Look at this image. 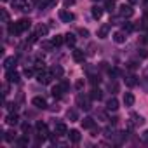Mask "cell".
<instances>
[{"label": "cell", "mask_w": 148, "mask_h": 148, "mask_svg": "<svg viewBox=\"0 0 148 148\" xmlns=\"http://www.w3.org/2000/svg\"><path fill=\"white\" fill-rule=\"evenodd\" d=\"M30 26H32V21H30L28 18H23V19L16 21L14 25H12V23L9 25V33H11V35H21L23 32H28Z\"/></svg>", "instance_id": "6da1fadb"}, {"label": "cell", "mask_w": 148, "mask_h": 148, "mask_svg": "<svg viewBox=\"0 0 148 148\" xmlns=\"http://www.w3.org/2000/svg\"><path fill=\"white\" fill-rule=\"evenodd\" d=\"M52 79H54V73L51 71V70H40L38 73H37V80L42 84V86H47V84H51L52 82Z\"/></svg>", "instance_id": "7a4b0ae2"}, {"label": "cell", "mask_w": 148, "mask_h": 148, "mask_svg": "<svg viewBox=\"0 0 148 148\" xmlns=\"http://www.w3.org/2000/svg\"><path fill=\"white\" fill-rule=\"evenodd\" d=\"M12 7L21 11V12H30L32 11V4L30 0H12Z\"/></svg>", "instance_id": "3957f363"}, {"label": "cell", "mask_w": 148, "mask_h": 148, "mask_svg": "<svg viewBox=\"0 0 148 148\" xmlns=\"http://www.w3.org/2000/svg\"><path fill=\"white\" fill-rule=\"evenodd\" d=\"M35 129H37V136H38V139H40V141H44V139H47V138H49V127H47V124L38 122Z\"/></svg>", "instance_id": "277c9868"}, {"label": "cell", "mask_w": 148, "mask_h": 148, "mask_svg": "<svg viewBox=\"0 0 148 148\" xmlns=\"http://www.w3.org/2000/svg\"><path fill=\"white\" fill-rule=\"evenodd\" d=\"M77 105H79L82 110L89 112V110H91V96H84V94H79V96H77Z\"/></svg>", "instance_id": "5b68a950"}, {"label": "cell", "mask_w": 148, "mask_h": 148, "mask_svg": "<svg viewBox=\"0 0 148 148\" xmlns=\"http://www.w3.org/2000/svg\"><path fill=\"white\" fill-rule=\"evenodd\" d=\"M32 105H33L35 108H38V110H45V108H47V101H45V98H42V96H35V98L32 99Z\"/></svg>", "instance_id": "8992f818"}, {"label": "cell", "mask_w": 148, "mask_h": 148, "mask_svg": "<svg viewBox=\"0 0 148 148\" xmlns=\"http://www.w3.org/2000/svg\"><path fill=\"white\" fill-rule=\"evenodd\" d=\"M59 19L63 23H71L73 19H75V14L70 12V11H66V9H63V11H59Z\"/></svg>", "instance_id": "52a82bcc"}, {"label": "cell", "mask_w": 148, "mask_h": 148, "mask_svg": "<svg viewBox=\"0 0 148 148\" xmlns=\"http://www.w3.org/2000/svg\"><path fill=\"white\" fill-rule=\"evenodd\" d=\"M5 79H7V82H9V84H18V82L21 80L19 73H18V71H14V70H7V75H5Z\"/></svg>", "instance_id": "ba28073f"}, {"label": "cell", "mask_w": 148, "mask_h": 148, "mask_svg": "<svg viewBox=\"0 0 148 148\" xmlns=\"http://www.w3.org/2000/svg\"><path fill=\"white\" fill-rule=\"evenodd\" d=\"M134 16V9H132V5H122L120 7V18H132Z\"/></svg>", "instance_id": "9c48e42d"}, {"label": "cell", "mask_w": 148, "mask_h": 148, "mask_svg": "<svg viewBox=\"0 0 148 148\" xmlns=\"http://www.w3.org/2000/svg\"><path fill=\"white\" fill-rule=\"evenodd\" d=\"M54 134H56V136H64V134H68V127H66V124L58 122V124L54 125Z\"/></svg>", "instance_id": "30bf717a"}, {"label": "cell", "mask_w": 148, "mask_h": 148, "mask_svg": "<svg viewBox=\"0 0 148 148\" xmlns=\"http://www.w3.org/2000/svg\"><path fill=\"white\" fill-rule=\"evenodd\" d=\"M113 40L117 42V44H124L125 40H127V33L122 30V32H115L113 33Z\"/></svg>", "instance_id": "8fae6325"}, {"label": "cell", "mask_w": 148, "mask_h": 148, "mask_svg": "<svg viewBox=\"0 0 148 148\" xmlns=\"http://www.w3.org/2000/svg\"><path fill=\"white\" fill-rule=\"evenodd\" d=\"M106 110H108V112H117V110H119V101H117V98H110V99L106 101Z\"/></svg>", "instance_id": "7c38bea8"}, {"label": "cell", "mask_w": 148, "mask_h": 148, "mask_svg": "<svg viewBox=\"0 0 148 148\" xmlns=\"http://www.w3.org/2000/svg\"><path fill=\"white\" fill-rule=\"evenodd\" d=\"M131 122H132V125H143L146 120H145V117H141V115H138V113H131Z\"/></svg>", "instance_id": "4fadbf2b"}, {"label": "cell", "mask_w": 148, "mask_h": 148, "mask_svg": "<svg viewBox=\"0 0 148 148\" xmlns=\"http://www.w3.org/2000/svg\"><path fill=\"white\" fill-rule=\"evenodd\" d=\"M71 56H73V59H75L77 63H84V59H86V52L80 51V49H75Z\"/></svg>", "instance_id": "5bb4252c"}, {"label": "cell", "mask_w": 148, "mask_h": 148, "mask_svg": "<svg viewBox=\"0 0 148 148\" xmlns=\"http://www.w3.org/2000/svg\"><path fill=\"white\" fill-rule=\"evenodd\" d=\"M66 136L70 138V141H71V143H79V141H80V132H79L77 129H71Z\"/></svg>", "instance_id": "9a60e30c"}, {"label": "cell", "mask_w": 148, "mask_h": 148, "mask_svg": "<svg viewBox=\"0 0 148 148\" xmlns=\"http://www.w3.org/2000/svg\"><path fill=\"white\" fill-rule=\"evenodd\" d=\"M108 32H110V25L105 23V25L98 30V38H106V37H108Z\"/></svg>", "instance_id": "2e32d148"}, {"label": "cell", "mask_w": 148, "mask_h": 148, "mask_svg": "<svg viewBox=\"0 0 148 148\" xmlns=\"http://www.w3.org/2000/svg\"><path fill=\"white\" fill-rule=\"evenodd\" d=\"M91 99H94V101H99V99H103V91L101 89H98V87H94L92 91H91Z\"/></svg>", "instance_id": "e0dca14e"}, {"label": "cell", "mask_w": 148, "mask_h": 148, "mask_svg": "<svg viewBox=\"0 0 148 148\" xmlns=\"http://www.w3.org/2000/svg\"><path fill=\"white\" fill-rule=\"evenodd\" d=\"M66 119H68L70 122H77V120H79V113H77V110L70 108V110L66 112Z\"/></svg>", "instance_id": "ac0fdd59"}, {"label": "cell", "mask_w": 148, "mask_h": 148, "mask_svg": "<svg viewBox=\"0 0 148 148\" xmlns=\"http://www.w3.org/2000/svg\"><path fill=\"white\" fill-rule=\"evenodd\" d=\"M94 125H96V122H94V119H91V117H86V119L82 120V127H84V129H94Z\"/></svg>", "instance_id": "d6986e66"}, {"label": "cell", "mask_w": 148, "mask_h": 148, "mask_svg": "<svg viewBox=\"0 0 148 148\" xmlns=\"http://www.w3.org/2000/svg\"><path fill=\"white\" fill-rule=\"evenodd\" d=\"M64 42H66L68 47H73V45H75V42H77V38H75V35L66 33V35H64Z\"/></svg>", "instance_id": "ffe728a7"}, {"label": "cell", "mask_w": 148, "mask_h": 148, "mask_svg": "<svg viewBox=\"0 0 148 148\" xmlns=\"http://www.w3.org/2000/svg\"><path fill=\"white\" fill-rule=\"evenodd\" d=\"M91 14H92L94 19H101V16H103V9L98 7V5H94V7L91 9Z\"/></svg>", "instance_id": "44dd1931"}, {"label": "cell", "mask_w": 148, "mask_h": 148, "mask_svg": "<svg viewBox=\"0 0 148 148\" xmlns=\"http://www.w3.org/2000/svg\"><path fill=\"white\" fill-rule=\"evenodd\" d=\"M136 84H138V77L136 75H127L125 77V86L127 87H134Z\"/></svg>", "instance_id": "7402d4cb"}, {"label": "cell", "mask_w": 148, "mask_h": 148, "mask_svg": "<svg viewBox=\"0 0 148 148\" xmlns=\"http://www.w3.org/2000/svg\"><path fill=\"white\" fill-rule=\"evenodd\" d=\"M134 101H136V99H134V96H132L131 92H125V94H124V105H125V106H132Z\"/></svg>", "instance_id": "603a6c76"}, {"label": "cell", "mask_w": 148, "mask_h": 148, "mask_svg": "<svg viewBox=\"0 0 148 148\" xmlns=\"http://www.w3.org/2000/svg\"><path fill=\"white\" fill-rule=\"evenodd\" d=\"M14 64H16V58L12 56V58H5L4 59V66L7 68V70H12L14 68Z\"/></svg>", "instance_id": "cb8c5ba5"}, {"label": "cell", "mask_w": 148, "mask_h": 148, "mask_svg": "<svg viewBox=\"0 0 148 148\" xmlns=\"http://www.w3.org/2000/svg\"><path fill=\"white\" fill-rule=\"evenodd\" d=\"M18 120H19V119H18V115H16V113H9V115H7V119H5V122H7L9 125H16V124H18Z\"/></svg>", "instance_id": "d4e9b609"}, {"label": "cell", "mask_w": 148, "mask_h": 148, "mask_svg": "<svg viewBox=\"0 0 148 148\" xmlns=\"http://www.w3.org/2000/svg\"><path fill=\"white\" fill-rule=\"evenodd\" d=\"M4 139H5L7 143H12V141L16 139V132H14V131H7V132H4Z\"/></svg>", "instance_id": "484cf974"}, {"label": "cell", "mask_w": 148, "mask_h": 148, "mask_svg": "<svg viewBox=\"0 0 148 148\" xmlns=\"http://www.w3.org/2000/svg\"><path fill=\"white\" fill-rule=\"evenodd\" d=\"M63 42H64V35H56V37H52V44H54V47H59Z\"/></svg>", "instance_id": "4316f807"}, {"label": "cell", "mask_w": 148, "mask_h": 148, "mask_svg": "<svg viewBox=\"0 0 148 148\" xmlns=\"http://www.w3.org/2000/svg\"><path fill=\"white\" fill-rule=\"evenodd\" d=\"M47 32H49V28H47V26H44V25H40V26L37 28V32H35V33H37L38 37H44V35H47Z\"/></svg>", "instance_id": "83f0119b"}, {"label": "cell", "mask_w": 148, "mask_h": 148, "mask_svg": "<svg viewBox=\"0 0 148 148\" xmlns=\"http://www.w3.org/2000/svg\"><path fill=\"white\" fill-rule=\"evenodd\" d=\"M40 47H42L44 51H52V47H54V44H52V40H51V42H47V40H42V44H40Z\"/></svg>", "instance_id": "f1b7e54d"}, {"label": "cell", "mask_w": 148, "mask_h": 148, "mask_svg": "<svg viewBox=\"0 0 148 148\" xmlns=\"http://www.w3.org/2000/svg\"><path fill=\"white\" fill-rule=\"evenodd\" d=\"M51 92H52V96H54V98H61V94H63V89H61V86L58 84L56 87H52V91H51Z\"/></svg>", "instance_id": "f546056e"}, {"label": "cell", "mask_w": 148, "mask_h": 148, "mask_svg": "<svg viewBox=\"0 0 148 148\" xmlns=\"http://www.w3.org/2000/svg\"><path fill=\"white\" fill-rule=\"evenodd\" d=\"M51 71L54 73V75H56V77H61V75H63V68H61L59 64H54V66L51 68Z\"/></svg>", "instance_id": "4dcf8cb0"}, {"label": "cell", "mask_w": 148, "mask_h": 148, "mask_svg": "<svg viewBox=\"0 0 148 148\" xmlns=\"http://www.w3.org/2000/svg\"><path fill=\"white\" fill-rule=\"evenodd\" d=\"M125 33H131V32H134L136 30V25H132V23H124V28H122Z\"/></svg>", "instance_id": "1f68e13d"}, {"label": "cell", "mask_w": 148, "mask_h": 148, "mask_svg": "<svg viewBox=\"0 0 148 148\" xmlns=\"http://www.w3.org/2000/svg\"><path fill=\"white\" fill-rule=\"evenodd\" d=\"M0 16H2V23H5V25H9V12L5 11V9H2V11H0Z\"/></svg>", "instance_id": "d6a6232c"}, {"label": "cell", "mask_w": 148, "mask_h": 148, "mask_svg": "<svg viewBox=\"0 0 148 148\" xmlns=\"http://www.w3.org/2000/svg\"><path fill=\"white\" fill-rule=\"evenodd\" d=\"M113 2H115V0H106V5H105V9H106L108 12H113V11H115V4H113Z\"/></svg>", "instance_id": "836d02e7"}, {"label": "cell", "mask_w": 148, "mask_h": 148, "mask_svg": "<svg viewBox=\"0 0 148 148\" xmlns=\"http://www.w3.org/2000/svg\"><path fill=\"white\" fill-rule=\"evenodd\" d=\"M28 143H30L28 136H23V138H19V139H18V145H19V146H28Z\"/></svg>", "instance_id": "e575fe53"}, {"label": "cell", "mask_w": 148, "mask_h": 148, "mask_svg": "<svg viewBox=\"0 0 148 148\" xmlns=\"http://www.w3.org/2000/svg\"><path fill=\"white\" fill-rule=\"evenodd\" d=\"M59 86H61L63 92H66V91L70 89V84H68V80H61V82H59Z\"/></svg>", "instance_id": "d590c367"}, {"label": "cell", "mask_w": 148, "mask_h": 148, "mask_svg": "<svg viewBox=\"0 0 148 148\" xmlns=\"http://www.w3.org/2000/svg\"><path fill=\"white\" fill-rule=\"evenodd\" d=\"M89 80H91V84H94V86L101 82V79H99V77H96V75H91V77H89Z\"/></svg>", "instance_id": "8d00e7d4"}, {"label": "cell", "mask_w": 148, "mask_h": 148, "mask_svg": "<svg viewBox=\"0 0 148 148\" xmlns=\"http://www.w3.org/2000/svg\"><path fill=\"white\" fill-rule=\"evenodd\" d=\"M47 2V9H51V7H56L58 5V0H45Z\"/></svg>", "instance_id": "74e56055"}, {"label": "cell", "mask_w": 148, "mask_h": 148, "mask_svg": "<svg viewBox=\"0 0 148 148\" xmlns=\"http://www.w3.org/2000/svg\"><path fill=\"white\" fill-rule=\"evenodd\" d=\"M77 33H79V35H82V37H89V32H87L86 28H79V30H77Z\"/></svg>", "instance_id": "f35d334b"}, {"label": "cell", "mask_w": 148, "mask_h": 148, "mask_svg": "<svg viewBox=\"0 0 148 148\" xmlns=\"http://www.w3.org/2000/svg\"><path fill=\"white\" fill-rule=\"evenodd\" d=\"M82 87H84V80H77V82H75V89H77V91H80Z\"/></svg>", "instance_id": "ab89813d"}, {"label": "cell", "mask_w": 148, "mask_h": 148, "mask_svg": "<svg viewBox=\"0 0 148 148\" xmlns=\"http://www.w3.org/2000/svg\"><path fill=\"white\" fill-rule=\"evenodd\" d=\"M139 42H141L143 45H148V35H143V37H139Z\"/></svg>", "instance_id": "60d3db41"}, {"label": "cell", "mask_w": 148, "mask_h": 148, "mask_svg": "<svg viewBox=\"0 0 148 148\" xmlns=\"http://www.w3.org/2000/svg\"><path fill=\"white\" fill-rule=\"evenodd\" d=\"M25 75H26V77H32V75H33V68H28V66H26V68H25Z\"/></svg>", "instance_id": "b9f144b4"}, {"label": "cell", "mask_w": 148, "mask_h": 148, "mask_svg": "<svg viewBox=\"0 0 148 148\" xmlns=\"http://www.w3.org/2000/svg\"><path fill=\"white\" fill-rule=\"evenodd\" d=\"M2 91H4L2 94H4V96H7V94H9V84H4V86H2Z\"/></svg>", "instance_id": "7bdbcfd3"}, {"label": "cell", "mask_w": 148, "mask_h": 148, "mask_svg": "<svg viewBox=\"0 0 148 148\" xmlns=\"http://www.w3.org/2000/svg\"><path fill=\"white\" fill-rule=\"evenodd\" d=\"M139 58H148V51L146 49H141L139 51Z\"/></svg>", "instance_id": "ee69618b"}, {"label": "cell", "mask_w": 148, "mask_h": 148, "mask_svg": "<svg viewBox=\"0 0 148 148\" xmlns=\"http://www.w3.org/2000/svg\"><path fill=\"white\" fill-rule=\"evenodd\" d=\"M35 68H37L38 71H40V70H44V63H40V61H37V63H35Z\"/></svg>", "instance_id": "f6af8a7d"}, {"label": "cell", "mask_w": 148, "mask_h": 148, "mask_svg": "<svg viewBox=\"0 0 148 148\" xmlns=\"http://www.w3.org/2000/svg\"><path fill=\"white\" fill-rule=\"evenodd\" d=\"M63 2H64V5H66V7H70V5L75 4V0H63Z\"/></svg>", "instance_id": "bcb514c9"}, {"label": "cell", "mask_w": 148, "mask_h": 148, "mask_svg": "<svg viewBox=\"0 0 148 148\" xmlns=\"http://www.w3.org/2000/svg\"><path fill=\"white\" fill-rule=\"evenodd\" d=\"M141 138H143V141H146V143H148V129H146V131L141 134Z\"/></svg>", "instance_id": "7dc6e473"}, {"label": "cell", "mask_w": 148, "mask_h": 148, "mask_svg": "<svg viewBox=\"0 0 148 148\" xmlns=\"http://www.w3.org/2000/svg\"><path fill=\"white\" fill-rule=\"evenodd\" d=\"M127 68H129V70H134V68H136V63H134V61L127 63Z\"/></svg>", "instance_id": "c3c4849f"}, {"label": "cell", "mask_w": 148, "mask_h": 148, "mask_svg": "<svg viewBox=\"0 0 148 148\" xmlns=\"http://www.w3.org/2000/svg\"><path fill=\"white\" fill-rule=\"evenodd\" d=\"M117 89H119V87H117V84H115V82H113V84H110V91L117 92Z\"/></svg>", "instance_id": "681fc988"}, {"label": "cell", "mask_w": 148, "mask_h": 148, "mask_svg": "<svg viewBox=\"0 0 148 148\" xmlns=\"http://www.w3.org/2000/svg\"><path fill=\"white\" fill-rule=\"evenodd\" d=\"M30 129H32L30 124H23V131H25V132H30Z\"/></svg>", "instance_id": "f907efd6"}, {"label": "cell", "mask_w": 148, "mask_h": 148, "mask_svg": "<svg viewBox=\"0 0 148 148\" xmlns=\"http://www.w3.org/2000/svg\"><path fill=\"white\" fill-rule=\"evenodd\" d=\"M143 79H145V80H146V82H148V68H146V70H145V71H143Z\"/></svg>", "instance_id": "816d5d0a"}, {"label": "cell", "mask_w": 148, "mask_h": 148, "mask_svg": "<svg viewBox=\"0 0 148 148\" xmlns=\"http://www.w3.org/2000/svg\"><path fill=\"white\" fill-rule=\"evenodd\" d=\"M87 54H94V44L89 45V52H87Z\"/></svg>", "instance_id": "f5cc1de1"}, {"label": "cell", "mask_w": 148, "mask_h": 148, "mask_svg": "<svg viewBox=\"0 0 148 148\" xmlns=\"http://www.w3.org/2000/svg\"><path fill=\"white\" fill-rule=\"evenodd\" d=\"M139 0H129V5H134V4H138Z\"/></svg>", "instance_id": "db71d44e"}, {"label": "cell", "mask_w": 148, "mask_h": 148, "mask_svg": "<svg viewBox=\"0 0 148 148\" xmlns=\"http://www.w3.org/2000/svg\"><path fill=\"white\" fill-rule=\"evenodd\" d=\"M2 2H7V0H2Z\"/></svg>", "instance_id": "11a10c76"}, {"label": "cell", "mask_w": 148, "mask_h": 148, "mask_svg": "<svg viewBox=\"0 0 148 148\" xmlns=\"http://www.w3.org/2000/svg\"><path fill=\"white\" fill-rule=\"evenodd\" d=\"M145 2H146V4H148V0H145Z\"/></svg>", "instance_id": "9f6ffc18"}, {"label": "cell", "mask_w": 148, "mask_h": 148, "mask_svg": "<svg viewBox=\"0 0 148 148\" xmlns=\"http://www.w3.org/2000/svg\"><path fill=\"white\" fill-rule=\"evenodd\" d=\"M92 2H96V0H92Z\"/></svg>", "instance_id": "6f0895ef"}]
</instances>
